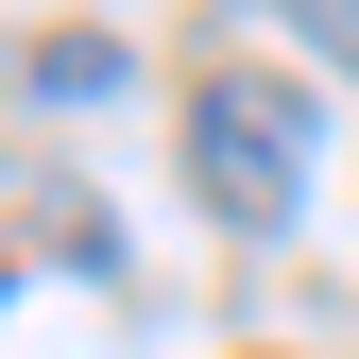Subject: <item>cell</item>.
Masks as SVG:
<instances>
[{"mask_svg":"<svg viewBox=\"0 0 359 359\" xmlns=\"http://www.w3.org/2000/svg\"><path fill=\"white\" fill-rule=\"evenodd\" d=\"M274 18H291V34H308L325 69H359V0H274Z\"/></svg>","mask_w":359,"mask_h":359,"instance_id":"cell-3","label":"cell"},{"mask_svg":"<svg viewBox=\"0 0 359 359\" xmlns=\"http://www.w3.org/2000/svg\"><path fill=\"white\" fill-rule=\"evenodd\" d=\"M34 86H52V103H103L120 52H103V34H52V52H34Z\"/></svg>","mask_w":359,"mask_h":359,"instance_id":"cell-2","label":"cell"},{"mask_svg":"<svg viewBox=\"0 0 359 359\" xmlns=\"http://www.w3.org/2000/svg\"><path fill=\"white\" fill-rule=\"evenodd\" d=\"M308 154H325V103H308L291 69H205L189 86V189H205V222L274 240L308 205Z\"/></svg>","mask_w":359,"mask_h":359,"instance_id":"cell-1","label":"cell"}]
</instances>
